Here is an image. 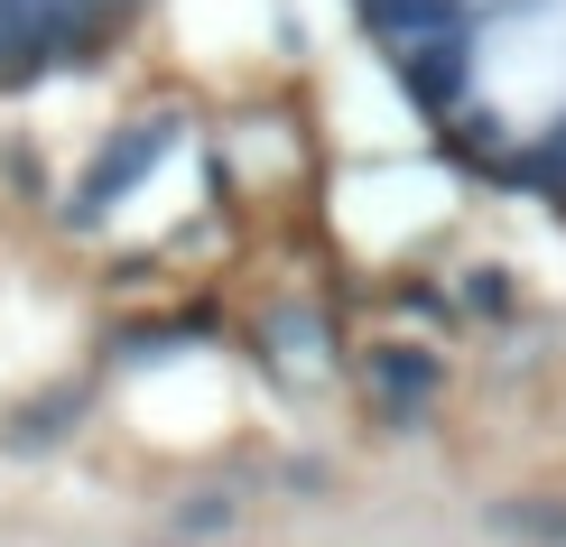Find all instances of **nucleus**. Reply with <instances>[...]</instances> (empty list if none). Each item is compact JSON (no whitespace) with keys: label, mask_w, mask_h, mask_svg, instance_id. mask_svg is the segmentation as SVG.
<instances>
[{"label":"nucleus","mask_w":566,"mask_h":547,"mask_svg":"<svg viewBox=\"0 0 566 547\" xmlns=\"http://www.w3.org/2000/svg\"><path fill=\"white\" fill-rule=\"evenodd\" d=\"M390 75L428 122H464L474 103V38H418V46H390Z\"/></svg>","instance_id":"f257e3e1"},{"label":"nucleus","mask_w":566,"mask_h":547,"mask_svg":"<svg viewBox=\"0 0 566 547\" xmlns=\"http://www.w3.org/2000/svg\"><path fill=\"white\" fill-rule=\"evenodd\" d=\"M168 139H177V122H130V130L112 139L103 158H93V177L75 186V223H93V213H112V204H122L130 186L149 177L158 158H168Z\"/></svg>","instance_id":"f03ea898"},{"label":"nucleus","mask_w":566,"mask_h":547,"mask_svg":"<svg viewBox=\"0 0 566 547\" xmlns=\"http://www.w3.org/2000/svg\"><path fill=\"white\" fill-rule=\"evenodd\" d=\"M483 0H363V29L381 46H418V38H474Z\"/></svg>","instance_id":"7ed1b4c3"},{"label":"nucleus","mask_w":566,"mask_h":547,"mask_svg":"<svg viewBox=\"0 0 566 547\" xmlns=\"http://www.w3.org/2000/svg\"><path fill=\"white\" fill-rule=\"evenodd\" d=\"M363 371L381 380L390 399H428L437 380H446V362H437V353H418V344H381V353H363Z\"/></svg>","instance_id":"20e7f679"},{"label":"nucleus","mask_w":566,"mask_h":547,"mask_svg":"<svg viewBox=\"0 0 566 547\" xmlns=\"http://www.w3.org/2000/svg\"><path fill=\"white\" fill-rule=\"evenodd\" d=\"M502 538H530V547H566V502H502L492 511Z\"/></svg>","instance_id":"39448f33"},{"label":"nucleus","mask_w":566,"mask_h":547,"mask_svg":"<svg viewBox=\"0 0 566 547\" xmlns=\"http://www.w3.org/2000/svg\"><path fill=\"white\" fill-rule=\"evenodd\" d=\"M474 306H483V316H511V278L502 270H474Z\"/></svg>","instance_id":"423d86ee"}]
</instances>
